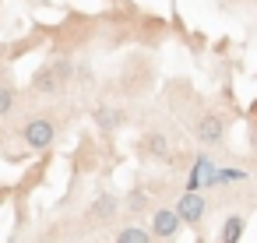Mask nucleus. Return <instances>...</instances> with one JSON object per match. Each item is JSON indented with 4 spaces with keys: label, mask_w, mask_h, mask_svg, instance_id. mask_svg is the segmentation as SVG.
Returning a JSON list of instances; mask_svg holds the SVG:
<instances>
[{
    "label": "nucleus",
    "mask_w": 257,
    "mask_h": 243,
    "mask_svg": "<svg viewBox=\"0 0 257 243\" xmlns=\"http://www.w3.org/2000/svg\"><path fill=\"white\" fill-rule=\"evenodd\" d=\"M67 78H71V64H64V60L43 64V67L32 74V92H39V95H57Z\"/></svg>",
    "instance_id": "f257e3e1"
},
{
    "label": "nucleus",
    "mask_w": 257,
    "mask_h": 243,
    "mask_svg": "<svg viewBox=\"0 0 257 243\" xmlns=\"http://www.w3.org/2000/svg\"><path fill=\"white\" fill-rule=\"evenodd\" d=\"M53 138H57V124H53L50 116H32V120L22 127V141H25L29 148H36V152H46V148L53 145Z\"/></svg>",
    "instance_id": "f03ea898"
},
{
    "label": "nucleus",
    "mask_w": 257,
    "mask_h": 243,
    "mask_svg": "<svg viewBox=\"0 0 257 243\" xmlns=\"http://www.w3.org/2000/svg\"><path fill=\"white\" fill-rule=\"evenodd\" d=\"M194 134H197L201 145H218L225 138V120L218 113H201L197 124H194Z\"/></svg>",
    "instance_id": "7ed1b4c3"
},
{
    "label": "nucleus",
    "mask_w": 257,
    "mask_h": 243,
    "mask_svg": "<svg viewBox=\"0 0 257 243\" xmlns=\"http://www.w3.org/2000/svg\"><path fill=\"white\" fill-rule=\"evenodd\" d=\"M204 211H208V204H204V197H201L197 190H187V194L176 201V215H180V222H187V225H201Z\"/></svg>",
    "instance_id": "20e7f679"
},
{
    "label": "nucleus",
    "mask_w": 257,
    "mask_h": 243,
    "mask_svg": "<svg viewBox=\"0 0 257 243\" xmlns=\"http://www.w3.org/2000/svg\"><path fill=\"white\" fill-rule=\"evenodd\" d=\"M180 215H176V208H159L155 215H152V236H159V239H173L176 232H180Z\"/></svg>",
    "instance_id": "39448f33"
},
{
    "label": "nucleus",
    "mask_w": 257,
    "mask_h": 243,
    "mask_svg": "<svg viewBox=\"0 0 257 243\" xmlns=\"http://www.w3.org/2000/svg\"><path fill=\"white\" fill-rule=\"evenodd\" d=\"M95 124H99L102 131H116V127H123V124H127V113H123V109L99 106V109H95Z\"/></svg>",
    "instance_id": "423d86ee"
},
{
    "label": "nucleus",
    "mask_w": 257,
    "mask_h": 243,
    "mask_svg": "<svg viewBox=\"0 0 257 243\" xmlns=\"http://www.w3.org/2000/svg\"><path fill=\"white\" fill-rule=\"evenodd\" d=\"M116 211H120V201L106 194V197H99V201L92 204V222H109Z\"/></svg>",
    "instance_id": "0eeeda50"
},
{
    "label": "nucleus",
    "mask_w": 257,
    "mask_h": 243,
    "mask_svg": "<svg viewBox=\"0 0 257 243\" xmlns=\"http://www.w3.org/2000/svg\"><path fill=\"white\" fill-rule=\"evenodd\" d=\"M141 152H145V155H166V152H169V141H166L162 134H145V138H141Z\"/></svg>",
    "instance_id": "6e6552de"
},
{
    "label": "nucleus",
    "mask_w": 257,
    "mask_h": 243,
    "mask_svg": "<svg viewBox=\"0 0 257 243\" xmlns=\"http://www.w3.org/2000/svg\"><path fill=\"white\" fill-rule=\"evenodd\" d=\"M243 218L239 215H229L225 218V225H222V243H239V236H243Z\"/></svg>",
    "instance_id": "1a4fd4ad"
},
{
    "label": "nucleus",
    "mask_w": 257,
    "mask_h": 243,
    "mask_svg": "<svg viewBox=\"0 0 257 243\" xmlns=\"http://www.w3.org/2000/svg\"><path fill=\"white\" fill-rule=\"evenodd\" d=\"M116 243H152V232L141 229V225H127L116 232Z\"/></svg>",
    "instance_id": "9d476101"
},
{
    "label": "nucleus",
    "mask_w": 257,
    "mask_h": 243,
    "mask_svg": "<svg viewBox=\"0 0 257 243\" xmlns=\"http://www.w3.org/2000/svg\"><path fill=\"white\" fill-rule=\"evenodd\" d=\"M15 85H8V81H0V116L4 113H11V106H15Z\"/></svg>",
    "instance_id": "9b49d317"
},
{
    "label": "nucleus",
    "mask_w": 257,
    "mask_h": 243,
    "mask_svg": "<svg viewBox=\"0 0 257 243\" xmlns=\"http://www.w3.org/2000/svg\"><path fill=\"white\" fill-rule=\"evenodd\" d=\"M127 211H145V194H131L127 197Z\"/></svg>",
    "instance_id": "f8f14e48"
}]
</instances>
